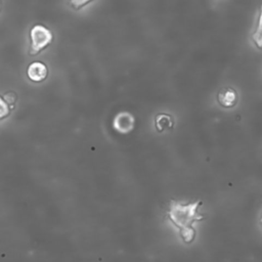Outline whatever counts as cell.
I'll use <instances>...</instances> for the list:
<instances>
[{
    "label": "cell",
    "mask_w": 262,
    "mask_h": 262,
    "mask_svg": "<svg viewBox=\"0 0 262 262\" xmlns=\"http://www.w3.org/2000/svg\"><path fill=\"white\" fill-rule=\"evenodd\" d=\"M201 205V201L189 204H182L174 200L170 202L167 212L168 218L179 229L180 236L185 244H190L195 238L196 231L192 224L205 218L204 215L198 212Z\"/></svg>",
    "instance_id": "obj_1"
},
{
    "label": "cell",
    "mask_w": 262,
    "mask_h": 262,
    "mask_svg": "<svg viewBox=\"0 0 262 262\" xmlns=\"http://www.w3.org/2000/svg\"><path fill=\"white\" fill-rule=\"evenodd\" d=\"M217 101L223 108H232L237 104L238 94L230 86L222 87L217 94Z\"/></svg>",
    "instance_id": "obj_3"
},
{
    "label": "cell",
    "mask_w": 262,
    "mask_h": 262,
    "mask_svg": "<svg viewBox=\"0 0 262 262\" xmlns=\"http://www.w3.org/2000/svg\"><path fill=\"white\" fill-rule=\"evenodd\" d=\"M0 8H1V1H0Z\"/></svg>",
    "instance_id": "obj_12"
},
{
    "label": "cell",
    "mask_w": 262,
    "mask_h": 262,
    "mask_svg": "<svg viewBox=\"0 0 262 262\" xmlns=\"http://www.w3.org/2000/svg\"><path fill=\"white\" fill-rule=\"evenodd\" d=\"M155 125L159 132L170 130L173 128V125H174L173 118L167 114H160L156 117Z\"/></svg>",
    "instance_id": "obj_7"
},
{
    "label": "cell",
    "mask_w": 262,
    "mask_h": 262,
    "mask_svg": "<svg viewBox=\"0 0 262 262\" xmlns=\"http://www.w3.org/2000/svg\"><path fill=\"white\" fill-rule=\"evenodd\" d=\"M4 100L7 102V103H14L15 100H16V96L14 93H7L4 95Z\"/></svg>",
    "instance_id": "obj_10"
},
{
    "label": "cell",
    "mask_w": 262,
    "mask_h": 262,
    "mask_svg": "<svg viewBox=\"0 0 262 262\" xmlns=\"http://www.w3.org/2000/svg\"><path fill=\"white\" fill-rule=\"evenodd\" d=\"M89 1H91V0H71V4L75 8H80V7L84 6L85 4H87Z\"/></svg>",
    "instance_id": "obj_9"
},
{
    "label": "cell",
    "mask_w": 262,
    "mask_h": 262,
    "mask_svg": "<svg viewBox=\"0 0 262 262\" xmlns=\"http://www.w3.org/2000/svg\"><path fill=\"white\" fill-rule=\"evenodd\" d=\"M251 40L258 49L262 50V5L260 6L259 9L256 28L251 35Z\"/></svg>",
    "instance_id": "obj_6"
},
{
    "label": "cell",
    "mask_w": 262,
    "mask_h": 262,
    "mask_svg": "<svg viewBox=\"0 0 262 262\" xmlns=\"http://www.w3.org/2000/svg\"><path fill=\"white\" fill-rule=\"evenodd\" d=\"M260 222H261V224H262V215H261V218H260Z\"/></svg>",
    "instance_id": "obj_11"
},
{
    "label": "cell",
    "mask_w": 262,
    "mask_h": 262,
    "mask_svg": "<svg viewBox=\"0 0 262 262\" xmlns=\"http://www.w3.org/2000/svg\"><path fill=\"white\" fill-rule=\"evenodd\" d=\"M27 74L30 80L34 82H41L45 80L47 76V68L44 63L40 61H35L29 66Z\"/></svg>",
    "instance_id": "obj_5"
},
{
    "label": "cell",
    "mask_w": 262,
    "mask_h": 262,
    "mask_svg": "<svg viewBox=\"0 0 262 262\" xmlns=\"http://www.w3.org/2000/svg\"><path fill=\"white\" fill-rule=\"evenodd\" d=\"M9 113H10V110L8 107L7 102L0 97V120L7 117L9 115Z\"/></svg>",
    "instance_id": "obj_8"
},
{
    "label": "cell",
    "mask_w": 262,
    "mask_h": 262,
    "mask_svg": "<svg viewBox=\"0 0 262 262\" xmlns=\"http://www.w3.org/2000/svg\"><path fill=\"white\" fill-rule=\"evenodd\" d=\"M134 125H135L134 117L127 112L119 113L113 121L114 128L122 134H126L132 131L134 128Z\"/></svg>",
    "instance_id": "obj_4"
},
{
    "label": "cell",
    "mask_w": 262,
    "mask_h": 262,
    "mask_svg": "<svg viewBox=\"0 0 262 262\" xmlns=\"http://www.w3.org/2000/svg\"><path fill=\"white\" fill-rule=\"evenodd\" d=\"M30 36L32 41L30 53L33 55L39 53L43 48H45L52 41L51 32L47 28L41 25L34 26L33 29L31 30Z\"/></svg>",
    "instance_id": "obj_2"
}]
</instances>
